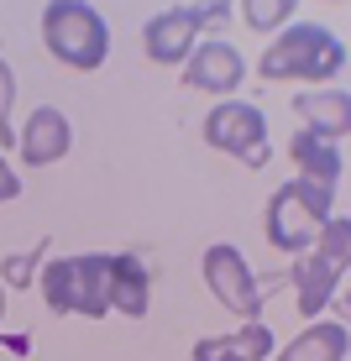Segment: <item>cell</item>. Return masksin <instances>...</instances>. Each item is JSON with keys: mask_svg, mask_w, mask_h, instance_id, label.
I'll use <instances>...</instances> for the list:
<instances>
[{"mask_svg": "<svg viewBox=\"0 0 351 361\" xmlns=\"http://www.w3.org/2000/svg\"><path fill=\"white\" fill-rule=\"evenodd\" d=\"M231 16H236V6H225V0H215V6H162L142 21V53L157 68H184L205 21H231Z\"/></svg>", "mask_w": 351, "mask_h": 361, "instance_id": "cell-8", "label": "cell"}, {"mask_svg": "<svg viewBox=\"0 0 351 361\" xmlns=\"http://www.w3.org/2000/svg\"><path fill=\"white\" fill-rule=\"evenodd\" d=\"M351 267V220L331 215L320 231V241L304 257H294V267H283V288H294V304L304 319H325V309L335 304V293L346 288Z\"/></svg>", "mask_w": 351, "mask_h": 361, "instance_id": "cell-2", "label": "cell"}, {"mask_svg": "<svg viewBox=\"0 0 351 361\" xmlns=\"http://www.w3.org/2000/svg\"><path fill=\"white\" fill-rule=\"evenodd\" d=\"M231 351L242 356V361H273V351H278V335H273L268 319H246V325L231 335Z\"/></svg>", "mask_w": 351, "mask_h": 361, "instance_id": "cell-17", "label": "cell"}, {"mask_svg": "<svg viewBox=\"0 0 351 361\" xmlns=\"http://www.w3.org/2000/svg\"><path fill=\"white\" fill-rule=\"evenodd\" d=\"M0 345L11 356H32V335H21V330H0Z\"/></svg>", "mask_w": 351, "mask_h": 361, "instance_id": "cell-21", "label": "cell"}, {"mask_svg": "<svg viewBox=\"0 0 351 361\" xmlns=\"http://www.w3.org/2000/svg\"><path fill=\"white\" fill-rule=\"evenodd\" d=\"M236 16H242L252 32H283L288 16H299V6H294V0H242Z\"/></svg>", "mask_w": 351, "mask_h": 361, "instance_id": "cell-16", "label": "cell"}, {"mask_svg": "<svg viewBox=\"0 0 351 361\" xmlns=\"http://www.w3.org/2000/svg\"><path fill=\"white\" fill-rule=\"evenodd\" d=\"M231 361H242V356H231Z\"/></svg>", "mask_w": 351, "mask_h": 361, "instance_id": "cell-23", "label": "cell"}, {"mask_svg": "<svg viewBox=\"0 0 351 361\" xmlns=\"http://www.w3.org/2000/svg\"><path fill=\"white\" fill-rule=\"evenodd\" d=\"M246 79V58L236 53L225 37H205V42H194V53L184 58V84L199 94H215V99H231L242 90Z\"/></svg>", "mask_w": 351, "mask_h": 361, "instance_id": "cell-9", "label": "cell"}, {"mask_svg": "<svg viewBox=\"0 0 351 361\" xmlns=\"http://www.w3.org/2000/svg\"><path fill=\"white\" fill-rule=\"evenodd\" d=\"M199 278H205V288L215 293V304L231 309L242 325H246V319H262L268 293L283 288V272L262 278V272L246 262V252H242V246H231V241L205 246V257H199Z\"/></svg>", "mask_w": 351, "mask_h": 361, "instance_id": "cell-6", "label": "cell"}, {"mask_svg": "<svg viewBox=\"0 0 351 361\" xmlns=\"http://www.w3.org/2000/svg\"><path fill=\"white\" fill-rule=\"evenodd\" d=\"M257 73L268 84H341L346 73V42L320 21H288L283 32H273V42L262 47Z\"/></svg>", "mask_w": 351, "mask_h": 361, "instance_id": "cell-1", "label": "cell"}, {"mask_svg": "<svg viewBox=\"0 0 351 361\" xmlns=\"http://www.w3.org/2000/svg\"><path fill=\"white\" fill-rule=\"evenodd\" d=\"M205 142L215 152L236 157L242 168H252V173H262L273 163L268 116H262V105H252V99H215L205 110Z\"/></svg>", "mask_w": 351, "mask_h": 361, "instance_id": "cell-7", "label": "cell"}, {"mask_svg": "<svg viewBox=\"0 0 351 361\" xmlns=\"http://www.w3.org/2000/svg\"><path fill=\"white\" fill-rule=\"evenodd\" d=\"M288 163L299 168L304 183H320V189H341V173H346V157H341V142H325V136L299 126L288 136Z\"/></svg>", "mask_w": 351, "mask_h": 361, "instance_id": "cell-13", "label": "cell"}, {"mask_svg": "<svg viewBox=\"0 0 351 361\" xmlns=\"http://www.w3.org/2000/svg\"><path fill=\"white\" fill-rule=\"evenodd\" d=\"M294 110L304 121V131L325 136V142H341L351 131V94L346 84H320V90H299L294 94Z\"/></svg>", "mask_w": 351, "mask_h": 361, "instance_id": "cell-12", "label": "cell"}, {"mask_svg": "<svg viewBox=\"0 0 351 361\" xmlns=\"http://www.w3.org/2000/svg\"><path fill=\"white\" fill-rule=\"evenodd\" d=\"M236 351H231V335H199L194 341V351H189V361H231Z\"/></svg>", "mask_w": 351, "mask_h": 361, "instance_id": "cell-19", "label": "cell"}, {"mask_svg": "<svg viewBox=\"0 0 351 361\" xmlns=\"http://www.w3.org/2000/svg\"><path fill=\"white\" fill-rule=\"evenodd\" d=\"M6 309H11V293L0 288V325H6Z\"/></svg>", "mask_w": 351, "mask_h": 361, "instance_id": "cell-22", "label": "cell"}, {"mask_svg": "<svg viewBox=\"0 0 351 361\" xmlns=\"http://www.w3.org/2000/svg\"><path fill=\"white\" fill-rule=\"evenodd\" d=\"M53 314H79V319H105L110 314V252H79L58 257L37 278Z\"/></svg>", "mask_w": 351, "mask_h": 361, "instance_id": "cell-5", "label": "cell"}, {"mask_svg": "<svg viewBox=\"0 0 351 361\" xmlns=\"http://www.w3.org/2000/svg\"><path fill=\"white\" fill-rule=\"evenodd\" d=\"M47 267V235L37 246H27V252H11L6 262H0V288L6 293H21V288H37V278H42Z\"/></svg>", "mask_w": 351, "mask_h": 361, "instance_id": "cell-15", "label": "cell"}, {"mask_svg": "<svg viewBox=\"0 0 351 361\" xmlns=\"http://www.w3.org/2000/svg\"><path fill=\"white\" fill-rule=\"evenodd\" d=\"M16 147V68L0 58V152Z\"/></svg>", "mask_w": 351, "mask_h": 361, "instance_id": "cell-18", "label": "cell"}, {"mask_svg": "<svg viewBox=\"0 0 351 361\" xmlns=\"http://www.w3.org/2000/svg\"><path fill=\"white\" fill-rule=\"evenodd\" d=\"M21 189H27V183H21L16 163H11V157L0 152V204H11V199H21Z\"/></svg>", "mask_w": 351, "mask_h": 361, "instance_id": "cell-20", "label": "cell"}, {"mask_svg": "<svg viewBox=\"0 0 351 361\" xmlns=\"http://www.w3.org/2000/svg\"><path fill=\"white\" fill-rule=\"evenodd\" d=\"M37 27H42V47L64 68H73V73L105 68L110 27H105V16H100V6H90V0H47Z\"/></svg>", "mask_w": 351, "mask_h": 361, "instance_id": "cell-4", "label": "cell"}, {"mask_svg": "<svg viewBox=\"0 0 351 361\" xmlns=\"http://www.w3.org/2000/svg\"><path fill=\"white\" fill-rule=\"evenodd\" d=\"M69 147H73V126H69V116H64L58 105H37L32 116L16 126V157H21L27 168H53V163H64Z\"/></svg>", "mask_w": 351, "mask_h": 361, "instance_id": "cell-10", "label": "cell"}, {"mask_svg": "<svg viewBox=\"0 0 351 361\" xmlns=\"http://www.w3.org/2000/svg\"><path fill=\"white\" fill-rule=\"evenodd\" d=\"M110 314L126 319L153 314V267L142 252H110Z\"/></svg>", "mask_w": 351, "mask_h": 361, "instance_id": "cell-11", "label": "cell"}, {"mask_svg": "<svg viewBox=\"0 0 351 361\" xmlns=\"http://www.w3.org/2000/svg\"><path fill=\"white\" fill-rule=\"evenodd\" d=\"M335 215V189H320V183H278L268 199V209H262V231H268V246L273 252H283L288 262L294 257H304L309 246L320 241L325 220Z\"/></svg>", "mask_w": 351, "mask_h": 361, "instance_id": "cell-3", "label": "cell"}, {"mask_svg": "<svg viewBox=\"0 0 351 361\" xmlns=\"http://www.w3.org/2000/svg\"><path fill=\"white\" fill-rule=\"evenodd\" d=\"M273 361H351V325L346 319H309L288 345L273 351Z\"/></svg>", "mask_w": 351, "mask_h": 361, "instance_id": "cell-14", "label": "cell"}]
</instances>
